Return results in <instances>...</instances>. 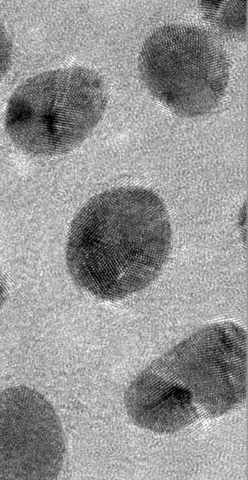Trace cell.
Wrapping results in <instances>:
<instances>
[{
	"label": "cell",
	"instance_id": "cell-1",
	"mask_svg": "<svg viewBox=\"0 0 248 480\" xmlns=\"http://www.w3.org/2000/svg\"><path fill=\"white\" fill-rule=\"evenodd\" d=\"M166 207L154 192L123 188L102 193L71 225L66 260L72 277L101 298L142 289L159 275L170 251Z\"/></svg>",
	"mask_w": 248,
	"mask_h": 480
},
{
	"label": "cell",
	"instance_id": "cell-2",
	"mask_svg": "<svg viewBox=\"0 0 248 480\" xmlns=\"http://www.w3.org/2000/svg\"><path fill=\"white\" fill-rule=\"evenodd\" d=\"M106 104L105 83L94 71L78 66L46 71L26 80L13 93L6 129L28 154L64 153L91 132Z\"/></svg>",
	"mask_w": 248,
	"mask_h": 480
},
{
	"label": "cell",
	"instance_id": "cell-3",
	"mask_svg": "<svg viewBox=\"0 0 248 480\" xmlns=\"http://www.w3.org/2000/svg\"><path fill=\"white\" fill-rule=\"evenodd\" d=\"M140 67L145 84L178 114L194 117L214 109L226 78L221 51L209 36L189 27L170 26L144 43Z\"/></svg>",
	"mask_w": 248,
	"mask_h": 480
},
{
	"label": "cell",
	"instance_id": "cell-4",
	"mask_svg": "<svg viewBox=\"0 0 248 480\" xmlns=\"http://www.w3.org/2000/svg\"><path fill=\"white\" fill-rule=\"evenodd\" d=\"M64 453L60 421L41 394L22 386L0 392V479L52 480Z\"/></svg>",
	"mask_w": 248,
	"mask_h": 480
},
{
	"label": "cell",
	"instance_id": "cell-5",
	"mask_svg": "<svg viewBox=\"0 0 248 480\" xmlns=\"http://www.w3.org/2000/svg\"><path fill=\"white\" fill-rule=\"evenodd\" d=\"M12 47L10 38L0 23V81L7 73L10 65Z\"/></svg>",
	"mask_w": 248,
	"mask_h": 480
},
{
	"label": "cell",
	"instance_id": "cell-6",
	"mask_svg": "<svg viewBox=\"0 0 248 480\" xmlns=\"http://www.w3.org/2000/svg\"><path fill=\"white\" fill-rule=\"evenodd\" d=\"M7 295L6 281L3 275L0 272V308L4 304Z\"/></svg>",
	"mask_w": 248,
	"mask_h": 480
}]
</instances>
